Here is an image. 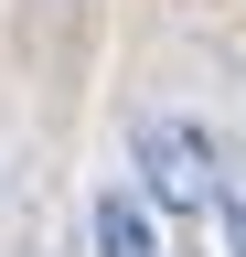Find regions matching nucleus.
<instances>
[{
	"label": "nucleus",
	"mask_w": 246,
	"mask_h": 257,
	"mask_svg": "<svg viewBox=\"0 0 246 257\" xmlns=\"http://www.w3.org/2000/svg\"><path fill=\"white\" fill-rule=\"evenodd\" d=\"M129 150H139V182H150V204H171V225L182 214H214V204H225V172H214V140H203V128L193 118H161V107H150L139 128H129Z\"/></svg>",
	"instance_id": "obj_1"
},
{
	"label": "nucleus",
	"mask_w": 246,
	"mask_h": 257,
	"mask_svg": "<svg viewBox=\"0 0 246 257\" xmlns=\"http://www.w3.org/2000/svg\"><path fill=\"white\" fill-rule=\"evenodd\" d=\"M86 225H97V257H150V214L129 204V193H97Z\"/></svg>",
	"instance_id": "obj_2"
},
{
	"label": "nucleus",
	"mask_w": 246,
	"mask_h": 257,
	"mask_svg": "<svg viewBox=\"0 0 246 257\" xmlns=\"http://www.w3.org/2000/svg\"><path fill=\"white\" fill-rule=\"evenodd\" d=\"M214 214H225V246L246 257V182H235V193H225V204H214Z\"/></svg>",
	"instance_id": "obj_3"
}]
</instances>
